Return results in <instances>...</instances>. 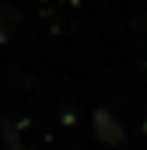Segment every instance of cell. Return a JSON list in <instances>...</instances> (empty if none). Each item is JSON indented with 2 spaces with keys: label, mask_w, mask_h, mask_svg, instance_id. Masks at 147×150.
<instances>
[{
  "label": "cell",
  "mask_w": 147,
  "mask_h": 150,
  "mask_svg": "<svg viewBox=\"0 0 147 150\" xmlns=\"http://www.w3.org/2000/svg\"><path fill=\"white\" fill-rule=\"evenodd\" d=\"M92 132H95V138L101 141V144H107V147L123 144V126H119V120L113 117L107 107H98L95 110V117H92Z\"/></svg>",
  "instance_id": "cell-1"
},
{
  "label": "cell",
  "mask_w": 147,
  "mask_h": 150,
  "mask_svg": "<svg viewBox=\"0 0 147 150\" xmlns=\"http://www.w3.org/2000/svg\"><path fill=\"white\" fill-rule=\"evenodd\" d=\"M18 22H22L18 9H12L9 3H0V43H6V40L12 37V31L18 28Z\"/></svg>",
  "instance_id": "cell-2"
}]
</instances>
